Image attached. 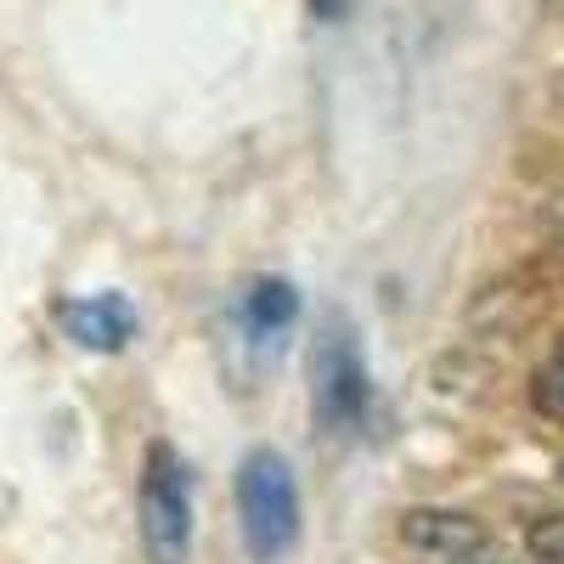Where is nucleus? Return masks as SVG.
Masks as SVG:
<instances>
[{
    "instance_id": "nucleus-7",
    "label": "nucleus",
    "mask_w": 564,
    "mask_h": 564,
    "mask_svg": "<svg viewBox=\"0 0 564 564\" xmlns=\"http://www.w3.org/2000/svg\"><path fill=\"white\" fill-rule=\"evenodd\" d=\"M525 547L536 564H564V513H542L525 531Z\"/></svg>"
},
{
    "instance_id": "nucleus-1",
    "label": "nucleus",
    "mask_w": 564,
    "mask_h": 564,
    "mask_svg": "<svg viewBox=\"0 0 564 564\" xmlns=\"http://www.w3.org/2000/svg\"><path fill=\"white\" fill-rule=\"evenodd\" d=\"M238 525L254 564H276L300 542V480L276 446H254L238 463Z\"/></svg>"
},
{
    "instance_id": "nucleus-8",
    "label": "nucleus",
    "mask_w": 564,
    "mask_h": 564,
    "mask_svg": "<svg viewBox=\"0 0 564 564\" xmlns=\"http://www.w3.org/2000/svg\"><path fill=\"white\" fill-rule=\"evenodd\" d=\"M531 401L547 412V417H558L564 423V345H558V356L536 372V384H531Z\"/></svg>"
},
{
    "instance_id": "nucleus-10",
    "label": "nucleus",
    "mask_w": 564,
    "mask_h": 564,
    "mask_svg": "<svg viewBox=\"0 0 564 564\" xmlns=\"http://www.w3.org/2000/svg\"><path fill=\"white\" fill-rule=\"evenodd\" d=\"M463 564H502V558H486V553H480V558H463Z\"/></svg>"
},
{
    "instance_id": "nucleus-4",
    "label": "nucleus",
    "mask_w": 564,
    "mask_h": 564,
    "mask_svg": "<svg viewBox=\"0 0 564 564\" xmlns=\"http://www.w3.org/2000/svg\"><path fill=\"white\" fill-rule=\"evenodd\" d=\"M401 542L417 553H435L446 564H463V558H480L491 547V531H486V520H475L463 508H406Z\"/></svg>"
},
{
    "instance_id": "nucleus-9",
    "label": "nucleus",
    "mask_w": 564,
    "mask_h": 564,
    "mask_svg": "<svg viewBox=\"0 0 564 564\" xmlns=\"http://www.w3.org/2000/svg\"><path fill=\"white\" fill-rule=\"evenodd\" d=\"M305 7H311L316 23H339V18L350 12V0H305Z\"/></svg>"
},
{
    "instance_id": "nucleus-3",
    "label": "nucleus",
    "mask_w": 564,
    "mask_h": 564,
    "mask_svg": "<svg viewBox=\"0 0 564 564\" xmlns=\"http://www.w3.org/2000/svg\"><path fill=\"white\" fill-rule=\"evenodd\" d=\"M141 547L153 564H181L193 547V486L170 441H153L141 463Z\"/></svg>"
},
{
    "instance_id": "nucleus-2",
    "label": "nucleus",
    "mask_w": 564,
    "mask_h": 564,
    "mask_svg": "<svg viewBox=\"0 0 564 564\" xmlns=\"http://www.w3.org/2000/svg\"><path fill=\"white\" fill-rule=\"evenodd\" d=\"M367 406H372V384H367L361 345L350 334V322L334 311L322 322L316 350H311V412L327 435H356Z\"/></svg>"
},
{
    "instance_id": "nucleus-6",
    "label": "nucleus",
    "mask_w": 564,
    "mask_h": 564,
    "mask_svg": "<svg viewBox=\"0 0 564 564\" xmlns=\"http://www.w3.org/2000/svg\"><path fill=\"white\" fill-rule=\"evenodd\" d=\"M300 322V289L289 276H254L243 294V327L260 345H276Z\"/></svg>"
},
{
    "instance_id": "nucleus-5",
    "label": "nucleus",
    "mask_w": 564,
    "mask_h": 564,
    "mask_svg": "<svg viewBox=\"0 0 564 564\" xmlns=\"http://www.w3.org/2000/svg\"><path fill=\"white\" fill-rule=\"evenodd\" d=\"M57 322H63V334H68L79 350H102V356H119V350L135 339V311H130L124 294L63 300V305H57Z\"/></svg>"
},
{
    "instance_id": "nucleus-11",
    "label": "nucleus",
    "mask_w": 564,
    "mask_h": 564,
    "mask_svg": "<svg viewBox=\"0 0 564 564\" xmlns=\"http://www.w3.org/2000/svg\"><path fill=\"white\" fill-rule=\"evenodd\" d=\"M558 475H564V468H558Z\"/></svg>"
}]
</instances>
